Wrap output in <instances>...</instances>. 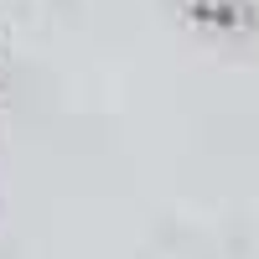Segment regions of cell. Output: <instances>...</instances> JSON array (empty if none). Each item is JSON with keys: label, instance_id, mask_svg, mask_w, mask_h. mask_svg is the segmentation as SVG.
I'll return each mask as SVG.
<instances>
[{"label": "cell", "instance_id": "cell-1", "mask_svg": "<svg viewBox=\"0 0 259 259\" xmlns=\"http://www.w3.org/2000/svg\"><path fill=\"white\" fill-rule=\"evenodd\" d=\"M192 16L207 21V26H223V31H244L259 26V0H187Z\"/></svg>", "mask_w": 259, "mask_h": 259}]
</instances>
